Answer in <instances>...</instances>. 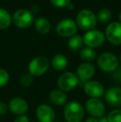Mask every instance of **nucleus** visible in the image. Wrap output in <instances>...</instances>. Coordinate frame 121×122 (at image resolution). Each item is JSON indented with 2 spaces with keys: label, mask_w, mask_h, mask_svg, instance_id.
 Segmentation results:
<instances>
[{
  "label": "nucleus",
  "mask_w": 121,
  "mask_h": 122,
  "mask_svg": "<svg viewBox=\"0 0 121 122\" xmlns=\"http://www.w3.org/2000/svg\"><path fill=\"white\" fill-rule=\"evenodd\" d=\"M97 63L100 69L105 72H114L119 66V60L111 52H104L99 56Z\"/></svg>",
  "instance_id": "nucleus-3"
},
{
  "label": "nucleus",
  "mask_w": 121,
  "mask_h": 122,
  "mask_svg": "<svg viewBox=\"0 0 121 122\" xmlns=\"http://www.w3.org/2000/svg\"><path fill=\"white\" fill-rule=\"evenodd\" d=\"M108 122H121V109H115L107 116Z\"/></svg>",
  "instance_id": "nucleus-23"
},
{
  "label": "nucleus",
  "mask_w": 121,
  "mask_h": 122,
  "mask_svg": "<svg viewBox=\"0 0 121 122\" xmlns=\"http://www.w3.org/2000/svg\"><path fill=\"white\" fill-rule=\"evenodd\" d=\"M8 109L16 116H23L28 110V104L24 99L20 97L13 98L8 103Z\"/></svg>",
  "instance_id": "nucleus-13"
},
{
  "label": "nucleus",
  "mask_w": 121,
  "mask_h": 122,
  "mask_svg": "<svg viewBox=\"0 0 121 122\" xmlns=\"http://www.w3.org/2000/svg\"><path fill=\"white\" fill-rule=\"evenodd\" d=\"M96 18L101 23H107L112 18V13L107 8H102L98 12Z\"/></svg>",
  "instance_id": "nucleus-22"
},
{
  "label": "nucleus",
  "mask_w": 121,
  "mask_h": 122,
  "mask_svg": "<svg viewBox=\"0 0 121 122\" xmlns=\"http://www.w3.org/2000/svg\"><path fill=\"white\" fill-rule=\"evenodd\" d=\"M86 122H99V121H98V119H97V118L91 116V117L87 118V119L86 120Z\"/></svg>",
  "instance_id": "nucleus-29"
},
{
  "label": "nucleus",
  "mask_w": 121,
  "mask_h": 122,
  "mask_svg": "<svg viewBox=\"0 0 121 122\" xmlns=\"http://www.w3.org/2000/svg\"><path fill=\"white\" fill-rule=\"evenodd\" d=\"M68 60L65 55L57 54L52 60V66L57 71H62L67 66Z\"/></svg>",
  "instance_id": "nucleus-17"
},
{
  "label": "nucleus",
  "mask_w": 121,
  "mask_h": 122,
  "mask_svg": "<svg viewBox=\"0 0 121 122\" xmlns=\"http://www.w3.org/2000/svg\"><path fill=\"white\" fill-rule=\"evenodd\" d=\"M97 23L96 16L90 9H82L76 16V25L84 31H91Z\"/></svg>",
  "instance_id": "nucleus-2"
},
{
  "label": "nucleus",
  "mask_w": 121,
  "mask_h": 122,
  "mask_svg": "<svg viewBox=\"0 0 121 122\" xmlns=\"http://www.w3.org/2000/svg\"><path fill=\"white\" fill-rule=\"evenodd\" d=\"M52 5L57 8H69L71 4V0H50Z\"/></svg>",
  "instance_id": "nucleus-26"
},
{
  "label": "nucleus",
  "mask_w": 121,
  "mask_h": 122,
  "mask_svg": "<svg viewBox=\"0 0 121 122\" xmlns=\"http://www.w3.org/2000/svg\"><path fill=\"white\" fill-rule=\"evenodd\" d=\"M85 93L91 98L100 99L105 95V88L103 85L97 81H86L84 86Z\"/></svg>",
  "instance_id": "nucleus-11"
},
{
  "label": "nucleus",
  "mask_w": 121,
  "mask_h": 122,
  "mask_svg": "<svg viewBox=\"0 0 121 122\" xmlns=\"http://www.w3.org/2000/svg\"><path fill=\"white\" fill-rule=\"evenodd\" d=\"M35 27L41 34H47L51 30V24L47 18L39 17L35 22Z\"/></svg>",
  "instance_id": "nucleus-18"
},
{
  "label": "nucleus",
  "mask_w": 121,
  "mask_h": 122,
  "mask_svg": "<svg viewBox=\"0 0 121 122\" xmlns=\"http://www.w3.org/2000/svg\"><path fill=\"white\" fill-rule=\"evenodd\" d=\"M83 37L80 35H73L72 37H70L68 40L67 45L68 47L71 51H79L81 49L83 45Z\"/></svg>",
  "instance_id": "nucleus-20"
},
{
  "label": "nucleus",
  "mask_w": 121,
  "mask_h": 122,
  "mask_svg": "<svg viewBox=\"0 0 121 122\" xmlns=\"http://www.w3.org/2000/svg\"><path fill=\"white\" fill-rule=\"evenodd\" d=\"M105 40V37L102 32L100 30L88 31L83 37V42L86 45V47L91 48H97L101 47Z\"/></svg>",
  "instance_id": "nucleus-7"
},
{
  "label": "nucleus",
  "mask_w": 121,
  "mask_h": 122,
  "mask_svg": "<svg viewBox=\"0 0 121 122\" xmlns=\"http://www.w3.org/2000/svg\"><path fill=\"white\" fill-rule=\"evenodd\" d=\"M14 122H30L29 118L27 116H19L15 119Z\"/></svg>",
  "instance_id": "nucleus-28"
},
{
  "label": "nucleus",
  "mask_w": 121,
  "mask_h": 122,
  "mask_svg": "<svg viewBox=\"0 0 121 122\" xmlns=\"http://www.w3.org/2000/svg\"><path fill=\"white\" fill-rule=\"evenodd\" d=\"M53 122H60V121H54Z\"/></svg>",
  "instance_id": "nucleus-32"
},
{
  "label": "nucleus",
  "mask_w": 121,
  "mask_h": 122,
  "mask_svg": "<svg viewBox=\"0 0 121 122\" xmlns=\"http://www.w3.org/2000/svg\"><path fill=\"white\" fill-rule=\"evenodd\" d=\"M86 110L95 118H100L105 116V106L98 98H90L86 102Z\"/></svg>",
  "instance_id": "nucleus-8"
},
{
  "label": "nucleus",
  "mask_w": 121,
  "mask_h": 122,
  "mask_svg": "<svg viewBox=\"0 0 121 122\" xmlns=\"http://www.w3.org/2000/svg\"><path fill=\"white\" fill-rule=\"evenodd\" d=\"M77 77L82 81H89L94 76L95 73V68L91 62L81 63L77 68Z\"/></svg>",
  "instance_id": "nucleus-15"
},
{
  "label": "nucleus",
  "mask_w": 121,
  "mask_h": 122,
  "mask_svg": "<svg viewBox=\"0 0 121 122\" xmlns=\"http://www.w3.org/2000/svg\"><path fill=\"white\" fill-rule=\"evenodd\" d=\"M49 100L56 106H64L67 104V96L60 89H54L49 93Z\"/></svg>",
  "instance_id": "nucleus-16"
},
{
  "label": "nucleus",
  "mask_w": 121,
  "mask_h": 122,
  "mask_svg": "<svg viewBox=\"0 0 121 122\" xmlns=\"http://www.w3.org/2000/svg\"><path fill=\"white\" fill-rule=\"evenodd\" d=\"M12 22L19 28H28L32 26L34 22L32 13L27 9H18L13 15Z\"/></svg>",
  "instance_id": "nucleus-5"
},
{
  "label": "nucleus",
  "mask_w": 121,
  "mask_h": 122,
  "mask_svg": "<svg viewBox=\"0 0 121 122\" xmlns=\"http://www.w3.org/2000/svg\"><path fill=\"white\" fill-rule=\"evenodd\" d=\"M8 111V106L5 103L0 102V116H4Z\"/></svg>",
  "instance_id": "nucleus-27"
},
{
  "label": "nucleus",
  "mask_w": 121,
  "mask_h": 122,
  "mask_svg": "<svg viewBox=\"0 0 121 122\" xmlns=\"http://www.w3.org/2000/svg\"><path fill=\"white\" fill-rule=\"evenodd\" d=\"M99 122H108V120H107V117L105 116H103V117H100L98 119Z\"/></svg>",
  "instance_id": "nucleus-30"
},
{
  "label": "nucleus",
  "mask_w": 121,
  "mask_h": 122,
  "mask_svg": "<svg viewBox=\"0 0 121 122\" xmlns=\"http://www.w3.org/2000/svg\"><path fill=\"white\" fill-rule=\"evenodd\" d=\"M50 62L48 59L43 56L33 58L28 65V71L32 76H41L49 69Z\"/></svg>",
  "instance_id": "nucleus-4"
},
{
  "label": "nucleus",
  "mask_w": 121,
  "mask_h": 122,
  "mask_svg": "<svg viewBox=\"0 0 121 122\" xmlns=\"http://www.w3.org/2000/svg\"><path fill=\"white\" fill-rule=\"evenodd\" d=\"M120 63H121V54H120Z\"/></svg>",
  "instance_id": "nucleus-33"
},
{
  "label": "nucleus",
  "mask_w": 121,
  "mask_h": 122,
  "mask_svg": "<svg viewBox=\"0 0 121 122\" xmlns=\"http://www.w3.org/2000/svg\"><path fill=\"white\" fill-rule=\"evenodd\" d=\"M79 83V79L76 74L71 71H66L59 76L57 85L61 91L64 92H71Z\"/></svg>",
  "instance_id": "nucleus-6"
},
{
  "label": "nucleus",
  "mask_w": 121,
  "mask_h": 122,
  "mask_svg": "<svg viewBox=\"0 0 121 122\" xmlns=\"http://www.w3.org/2000/svg\"><path fill=\"white\" fill-rule=\"evenodd\" d=\"M80 57L84 61H86V62L93 61L96 58V51L91 47H83L80 50Z\"/></svg>",
  "instance_id": "nucleus-19"
},
{
  "label": "nucleus",
  "mask_w": 121,
  "mask_h": 122,
  "mask_svg": "<svg viewBox=\"0 0 121 122\" xmlns=\"http://www.w3.org/2000/svg\"><path fill=\"white\" fill-rule=\"evenodd\" d=\"M105 37L114 45L121 44V23L114 22L108 25L105 30Z\"/></svg>",
  "instance_id": "nucleus-10"
},
{
  "label": "nucleus",
  "mask_w": 121,
  "mask_h": 122,
  "mask_svg": "<svg viewBox=\"0 0 121 122\" xmlns=\"http://www.w3.org/2000/svg\"><path fill=\"white\" fill-rule=\"evenodd\" d=\"M119 18H120V23H121V12H120V15H119Z\"/></svg>",
  "instance_id": "nucleus-31"
},
{
  "label": "nucleus",
  "mask_w": 121,
  "mask_h": 122,
  "mask_svg": "<svg viewBox=\"0 0 121 122\" xmlns=\"http://www.w3.org/2000/svg\"><path fill=\"white\" fill-rule=\"evenodd\" d=\"M9 81V74L5 69L0 68V87L7 85Z\"/></svg>",
  "instance_id": "nucleus-25"
},
{
  "label": "nucleus",
  "mask_w": 121,
  "mask_h": 122,
  "mask_svg": "<svg viewBox=\"0 0 121 122\" xmlns=\"http://www.w3.org/2000/svg\"><path fill=\"white\" fill-rule=\"evenodd\" d=\"M36 116L39 122H53L56 118L54 110L47 104H42L37 108Z\"/></svg>",
  "instance_id": "nucleus-12"
},
{
  "label": "nucleus",
  "mask_w": 121,
  "mask_h": 122,
  "mask_svg": "<svg viewBox=\"0 0 121 122\" xmlns=\"http://www.w3.org/2000/svg\"><path fill=\"white\" fill-rule=\"evenodd\" d=\"M85 116V108L78 101H71L64 108V118L66 122H81Z\"/></svg>",
  "instance_id": "nucleus-1"
},
{
  "label": "nucleus",
  "mask_w": 121,
  "mask_h": 122,
  "mask_svg": "<svg viewBox=\"0 0 121 122\" xmlns=\"http://www.w3.org/2000/svg\"><path fill=\"white\" fill-rule=\"evenodd\" d=\"M105 100L110 106L114 107H121V88L112 86L105 92Z\"/></svg>",
  "instance_id": "nucleus-14"
},
{
  "label": "nucleus",
  "mask_w": 121,
  "mask_h": 122,
  "mask_svg": "<svg viewBox=\"0 0 121 122\" xmlns=\"http://www.w3.org/2000/svg\"><path fill=\"white\" fill-rule=\"evenodd\" d=\"M12 17L7 10L0 8V29H6L11 25Z\"/></svg>",
  "instance_id": "nucleus-21"
},
{
  "label": "nucleus",
  "mask_w": 121,
  "mask_h": 122,
  "mask_svg": "<svg viewBox=\"0 0 121 122\" xmlns=\"http://www.w3.org/2000/svg\"><path fill=\"white\" fill-rule=\"evenodd\" d=\"M77 30L76 22L70 18H66L59 22L56 27L57 33L63 37H69L75 35Z\"/></svg>",
  "instance_id": "nucleus-9"
},
{
  "label": "nucleus",
  "mask_w": 121,
  "mask_h": 122,
  "mask_svg": "<svg viewBox=\"0 0 121 122\" xmlns=\"http://www.w3.org/2000/svg\"><path fill=\"white\" fill-rule=\"evenodd\" d=\"M33 81V76L30 73H25L20 78V84L24 88H28L32 84Z\"/></svg>",
  "instance_id": "nucleus-24"
}]
</instances>
